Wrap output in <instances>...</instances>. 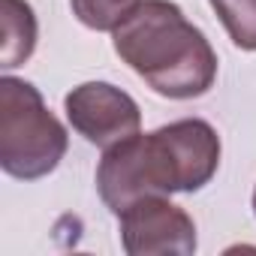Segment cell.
<instances>
[{
    "label": "cell",
    "instance_id": "1",
    "mask_svg": "<svg viewBox=\"0 0 256 256\" xmlns=\"http://www.w3.org/2000/svg\"><path fill=\"white\" fill-rule=\"evenodd\" d=\"M220 169V136L202 118H181L102 151L96 193L118 217L145 196L199 193Z\"/></svg>",
    "mask_w": 256,
    "mask_h": 256
},
{
    "label": "cell",
    "instance_id": "2",
    "mask_svg": "<svg viewBox=\"0 0 256 256\" xmlns=\"http://www.w3.org/2000/svg\"><path fill=\"white\" fill-rule=\"evenodd\" d=\"M114 54L169 100H196L217 82V52L172 0H139L112 30Z\"/></svg>",
    "mask_w": 256,
    "mask_h": 256
},
{
    "label": "cell",
    "instance_id": "3",
    "mask_svg": "<svg viewBox=\"0 0 256 256\" xmlns=\"http://www.w3.org/2000/svg\"><path fill=\"white\" fill-rule=\"evenodd\" d=\"M66 148V126L48 112L36 84L0 78V169L18 181H36L60 166Z\"/></svg>",
    "mask_w": 256,
    "mask_h": 256
},
{
    "label": "cell",
    "instance_id": "4",
    "mask_svg": "<svg viewBox=\"0 0 256 256\" xmlns=\"http://www.w3.org/2000/svg\"><path fill=\"white\" fill-rule=\"evenodd\" d=\"M64 112L72 130L102 151L142 130L139 102L108 82H84L72 88L64 96Z\"/></svg>",
    "mask_w": 256,
    "mask_h": 256
},
{
    "label": "cell",
    "instance_id": "5",
    "mask_svg": "<svg viewBox=\"0 0 256 256\" xmlns=\"http://www.w3.org/2000/svg\"><path fill=\"white\" fill-rule=\"evenodd\" d=\"M120 220V247L130 256H190L196 253L193 217L172 205L169 196H145L133 202Z\"/></svg>",
    "mask_w": 256,
    "mask_h": 256
},
{
    "label": "cell",
    "instance_id": "6",
    "mask_svg": "<svg viewBox=\"0 0 256 256\" xmlns=\"http://www.w3.org/2000/svg\"><path fill=\"white\" fill-rule=\"evenodd\" d=\"M0 22H4V42H0V66L16 70L30 60L36 48V16L28 0H0Z\"/></svg>",
    "mask_w": 256,
    "mask_h": 256
},
{
    "label": "cell",
    "instance_id": "7",
    "mask_svg": "<svg viewBox=\"0 0 256 256\" xmlns=\"http://www.w3.org/2000/svg\"><path fill=\"white\" fill-rule=\"evenodd\" d=\"M241 52H256V0H208Z\"/></svg>",
    "mask_w": 256,
    "mask_h": 256
},
{
    "label": "cell",
    "instance_id": "8",
    "mask_svg": "<svg viewBox=\"0 0 256 256\" xmlns=\"http://www.w3.org/2000/svg\"><path fill=\"white\" fill-rule=\"evenodd\" d=\"M70 6H72V16L84 28L100 30V34H112L139 6V0H70Z\"/></svg>",
    "mask_w": 256,
    "mask_h": 256
},
{
    "label": "cell",
    "instance_id": "9",
    "mask_svg": "<svg viewBox=\"0 0 256 256\" xmlns=\"http://www.w3.org/2000/svg\"><path fill=\"white\" fill-rule=\"evenodd\" d=\"M253 214H256V190H253Z\"/></svg>",
    "mask_w": 256,
    "mask_h": 256
}]
</instances>
